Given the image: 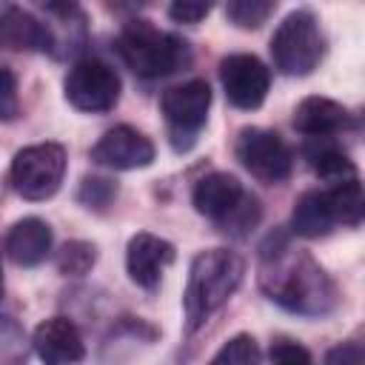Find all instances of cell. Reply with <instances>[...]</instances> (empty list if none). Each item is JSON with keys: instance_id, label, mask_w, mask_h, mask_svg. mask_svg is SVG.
<instances>
[{"instance_id": "obj_1", "label": "cell", "mask_w": 365, "mask_h": 365, "mask_svg": "<svg viewBox=\"0 0 365 365\" xmlns=\"http://www.w3.org/2000/svg\"><path fill=\"white\" fill-rule=\"evenodd\" d=\"M259 285L271 302L302 317H322L336 305V285L314 257L294 251L285 240H268L262 245Z\"/></svg>"}, {"instance_id": "obj_2", "label": "cell", "mask_w": 365, "mask_h": 365, "mask_svg": "<svg viewBox=\"0 0 365 365\" xmlns=\"http://www.w3.org/2000/svg\"><path fill=\"white\" fill-rule=\"evenodd\" d=\"M245 277V262L240 254L228 248H208L191 259L188 285L182 294L185 331L194 334L217 308L228 302V297L240 288Z\"/></svg>"}, {"instance_id": "obj_3", "label": "cell", "mask_w": 365, "mask_h": 365, "mask_svg": "<svg viewBox=\"0 0 365 365\" xmlns=\"http://www.w3.org/2000/svg\"><path fill=\"white\" fill-rule=\"evenodd\" d=\"M117 51L123 63L145 80L174 74L191 57L188 43H182L168 31H160L148 20H131L117 37Z\"/></svg>"}, {"instance_id": "obj_4", "label": "cell", "mask_w": 365, "mask_h": 365, "mask_svg": "<svg viewBox=\"0 0 365 365\" xmlns=\"http://www.w3.org/2000/svg\"><path fill=\"white\" fill-rule=\"evenodd\" d=\"M325 54V37L319 31V23L311 11L297 9L271 34V60L274 68H279L288 77H305L311 74Z\"/></svg>"}, {"instance_id": "obj_5", "label": "cell", "mask_w": 365, "mask_h": 365, "mask_svg": "<svg viewBox=\"0 0 365 365\" xmlns=\"http://www.w3.org/2000/svg\"><path fill=\"white\" fill-rule=\"evenodd\" d=\"M66 174V148L57 143L26 145L14 154L9 182L23 200H48L57 194Z\"/></svg>"}, {"instance_id": "obj_6", "label": "cell", "mask_w": 365, "mask_h": 365, "mask_svg": "<svg viewBox=\"0 0 365 365\" xmlns=\"http://www.w3.org/2000/svg\"><path fill=\"white\" fill-rule=\"evenodd\" d=\"M160 108L165 114L174 151H188L197 140V131L208 120L211 88L205 80H188L182 86L168 88L160 100Z\"/></svg>"}, {"instance_id": "obj_7", "label": "cell", "mask_w": 365, "mask_h": 365, "mask_svg": "<svg viewBox=\"0 0 365 365\" xmlns=\"http://www.w3.org/2000/svg\"><path fill=\"white\" fill-rule=\"evenodd\" d=\"M234 151H237V160L242 163V168L268 185L288 180V174L294 168L291 148L285 145V140L277 131H268V128H257V125L242 128Z\"/></svg>"}, {"instance_id": "obj_8", "label": "cell", "mask_w": 365, "mask_h": 365, "mask_svg": "<svg viewBox=\"0 0 365 365\" xmlns=\"http://www.w3.org/2000/svg\"><path fill=\"white\" fill-rule=\"evenodd\" d=\"M66 100L88 114L111 111L120 100V74L103 60H80L66 77Z\"/></svg>"}, {"instance_id": "obj_9", "label": "cell", "mask_w": 365, "mask_h": 365, "mask_svg": "<svg viewBox=\"0 0 365 365\" xmlns=\"http://www.w3.org/2000/svg\"><path fill=\"white\" fill-rule=\"evenodd\" d=\"M220 83L231 106L251 111L262 106L271 86V71L254 54H228L220 60Z\"/></svg>"}, {"instance_id": "obj_10", "label": "cell", "mask_w": 365, "mask_h": 365, "mask_svg": "<svg viewBox=\"0 0 365 365\" xmlns=\"http://www.w3.org/2000/svg\"><path fill=\"white\" fill-rule=\"evenodd\" d=\"M91 160L114 171L145 168L154 163V143L131 125H114L94 143Z\"/></svg>"}, {"instance_id": "obj_11", "label": "cell", "mask_w": 365, "mask_h": 365, "mask_svg": "<svg viewBox=\"0 0 365 365\" xmlns=\"http://www.w3.org/2000/svg\"><path fill=\"white\" fill-rule=\"evenodd\" d=\"M31 345L43 365H77L86 356V342L77 325L66 317L43 319L34 328Z\"/></svg>"}, {"instance_id": "obj_12", "label": "cell", "mask_w": 365, "mask_h": 365, "mask_svg": "<svg viewBox=\"0 0 365 365\" xmlns=\"http://www.w3.org/2000/svg\"><path fill=\"white\" fill-rule=\"evenodd\" d=\"M174 262V245L157 234L140 231L128 240L125 248V268L134 285L140 288H154L163 277V271Z\"/></svg>"}, {"instance_id": "obj_13", "label": "cell", "mask_w": 365, "mask_h": 365, "mask_svg": "<svg viewBox=\"0 0 365 365\" xmlns=\"http://www.w3.org/2000/svg\"><path fill=\"white\" fill-rule=\"evenodd\" d=\"M242 200H245L242 182L234 174H225V171H214V174L202 177L194 185V194H191L194 208L202 217L214 220V222H225Z\"/></svg>"}, {"instance_id": "obj_14", "label": "cell", "mask_w": 365, "mask_h": 365, "mask_svg": "<svg viewBox=\"0 0 365 365\" xmlns=\"http://www.w3.org/2000/svg\"><path fill=\"white\" fill-rule=\"evenodd\" d=\"M0 43L14 51H51L54 34L31 11L9 3L0 14Z\"/></svg>"}, {"instance_id": "obj_15", "label": "cell", "mask_w": 365, "mask_h": 365, "mask_svg": "<svg viewBox=\"0 0 365 365\" xmlns=\"http://www.w3.org/2000/svg\"><path fill=\"white\" fill-rule=\"evenodd\" d=\"M6 257L20 268L40 265L51 251V228L40 217H23L6 231Z\"/></svg>"}, {"instance_id": "obj_16", "label": "cell", "mask_w": 365, "mask_h": 365, "mask_svg": "<svg viewBox=\"0 0 365 365\" xmlns=\"http://www.w3.org/2000/svg\"><path fill=\"white\" fill-rule=\"evenodd\" d=\"M348 123H351V114L336 100H328V97H305L294 108V128L314 140L331 137L342 131Z\"/></svg>"}, {"instance_id": "obj_17", "label": "cell", "mask_w": 365, "mask_h": 365, "mask_svg": "<svg viewBox=\"0 0 365 365\" xmlns=\"http://www.w3.org/2000/svg\"><path fill=\"white\" fill-rule=\"evenodd\" d=\"M336 225V217H334V208H331V197L328 191L317 188V191H305L297 202H294V211H291V231L297 237H305V240H317V237H325L331 228Z\"/></svg>"}, {"instance_id": "obj_18", "label": "cell", "mask_w": 365, "mask_h": 365, "mask_svg": "<svg viewBox=\"0 0 365 365\" xmlns=\"http://www.w3.org/2000/svg\"><path fill=\"white\" fill-rule=\"evenodd\" d=\"M305 160H308L311 171H314L322 182L339 185V182L356 180V165H354L351 157H348L339 145H334L328 137L314 140L311 145H305Z\"/></svg>"}, {"instance_id": "obj_19", "label": "cell", "mask_w": 365, "mask_h": 365, "mask_svg": "<svg viewBox=\"0 0 365 365\" xmlns=\"http://www.w3.org/2000/svg\"><path fill=\"white\" fill-rule=\"evenodd\" d=\"M325 191L331 197V208H334L336 222L354 225V222H359L365 217V191H362L359 180H348V182L331 185Z\"/></svg>"}, {"instance_id": "obj_20", "label": "cell", "mask_w": 365, "mask_h": 365, "mask_svg": "<svg viewBox=\"0 0 365 365\" xmlns=\"http://www.w3.org/2000/svg\"><path fill=\"white\" fill-rule=\"evenodd\" d=\"M208 365H259V345L254 336L237 334L211 356Z\"/></svg>"}, {"instance_id": "obj_21", "label": "cell", "mask_w": 365, "mask_h": 365, "mask_svg": "<svg viewBox=\"0 0 365 365\" xmlns=\"http://www.w3.org/2000/svg\"><path fill=\"white\" fill-rule=\"evenodd\" d=\"M97 259V248L91 242H83V240H71L60 248V257H57V268L60 274L66 277H83Z\"/></svg>"}, {"instance_id": "obj_22", "label": "cell", "mask_w": 365, "mask_h": 365, "mask_svg": "<svg viewBox=\"0 0 365 365\" xmlns=\"http://www.w3.org/2000/svg\"><path fill=\"white\" fill-rule=\"evenodd\" d=\"M274 11L271 0H231L225 3V17L240 29H259Z\"/></svg>"}, {"instance_id": "obj_23", "label": "cell", "mask_w": 365, "mask_h": 365, "mask_svg": "<svg viewBox=\"0 0 365 365\" xmlns=\"http://www.w3.org/2000/svg\"><path fill=\"white\" fill-rule=\"evenodd\" d=\"M0 365H26V348H23V331L11 317H3L0 331Z\"/></svg>"}, {"instance_id": "obj_24", "label": "cell", "mask_w": 365, "mask_h": 365, "mask_svg": "<svg viewBox=\"0 0 365 365\" xmlns=\"http://www.w3.org/2000/svg\"><path fill=\"white\" fill-rule=\"evenodd\" d=\"M114 197H117V185L111 180L86 177L83 185H80V202H86L88 208H106Z\"/></svg>"}, {"instance_id": "obj_25", "label": "cell", "mask_w": 365, "mask_h": 365, "mask_svg": "<svg viewBox=\"0 0 365 365\" xmlns=\"http://www.w3.org/2000/svg\"><path fill=\"white\" fill-rule=\"evenodd\" d=\"M271 362L274 365H311V354L291 339H279L271 345Z\"/></svg>"}, {"instance_id": "obj_26", "label": "cell", "mask_w": 365, "mask_h": 365, "mask_svg": "<svg viewBox=\"0 0 365 365\" xmlns=\"http://www.w3.org/2000/svg\"><path fill=\"white\" fill-rule=\"evenodd\" d=\"M208 11H211V3H200V0H180V3H171V6H168L171 20H177V23H188V26L200 23Z\"/></svg>"}, {"instance_id": "obj_27", "label": "cell", "mask_w": 365, "mask_h": 365, "mask_svg": "<svg viewBox=\"0 0 365 365\" xmlns=\"http://www.w3.org/2000/svg\"><path fill=\"white\" fill-rule=\"evenodd\" d=\"M325 365H365V348L356 345V342L334 345L325 354Z\"/></svg>"}, {"instance_id": "obj_28", "label": "cell", "mask_w": 365, "mask_h": 365, "mask_svg": "<svg viewBox=\"0 0 365 365\" xmlns=\"http://www.w3.org/2000/svg\"><path fill=\"white\" fill-rule=\"evenodd\" d=\"M0 77H3V106H0V114H3V120H11L14 114H17V86H14V74H11V68H3L0 71Z\"/></svg>"}, {"instance_id": "obj_29", "label": "cell", "mask_w": 365, "mask_h": 365, "mask_svg": "<svg viewBox=\"0 0 365 365\" xmlns=\"http://www.w3.org/2000/svg\"><path fill=\"white\" fill-rule=\"evenodd\" d=\"M362 128H365V114H362Z\"/></svg>"}]
</instances>
